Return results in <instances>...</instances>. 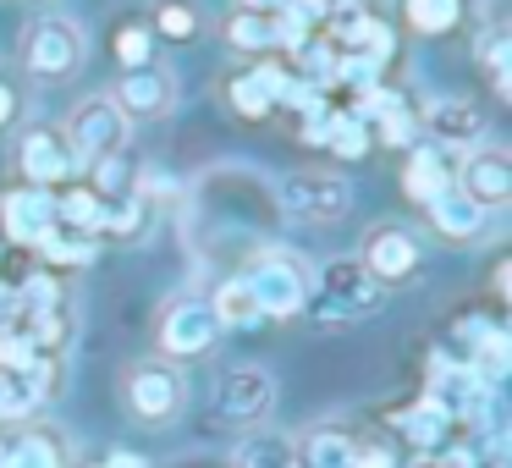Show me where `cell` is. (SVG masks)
I'll return each mask as SVG.
<instances>
[{"instance_id":"12","label":"cell","mask_w":512,"mask_h":468,"mask_svg":"<svg viewBox=\"0 0 512 468\" xmlns=\"http://www.w3.org/2000/svg\"><path fill=\"white\" fill-rule=\"evenodd\" d=\"M270 408H276V380H270V369L237 364V369H226V375L215 380V419L221 424L254 430Z\"/></svg>"},{"instance_id":"16","label":"cell","mask_w":512,"mask_h":468,"mask_svg":"<svg viewBox=\"0 0 512 468\" xmlns=\"http://www.w3.org/2000/svg\"><path fill=\"white\" fill-rule=\"evenodd\" d=\"M424 221H430V232L446 237V243H479V237H485V221H490V215L479 210V204L452 182V188H441L430 204H424Z\"/></svg>"},{"instance_id":"17","label":"cell","mask_w":512,"mask_h":468,"mask_svg":"<svg viewBox=\"0 0 512 468\" xmlns=\"http://www.w3.org/2000/svg\"><path fill=\"white\" fill-rule=\"evenodd\" d=\"M452 171H457V160L446 155V149H435L430 138H419V144L408 149V160H402V193L424 210L441 188H452Z\"/></svg>"},{"instance_id":"14","label":"cell","mask_w":512,"mask_h":468,"mask_svg":"<svg viewBox=\"0 0 512 468\" xmlns=\"http://www.w3.org/2000/svg\"><path fill=\"white\" fill-rule=\"evenodd\" d=\"M281 12H287V0H281V6H243V0H237L221 23V45L232 50V56H248V61L276 56L281 50Z\"/></svg>"},{"instance_id":"1","label":"cell","mask_w":512,"mask_h":468,"mask_svg":"<svg viewBox=\"0 0 512 468\" xmlns=\"http://www.w3.org/2000/svg\"><path fill=\"white\" fill-rule=\"evenodd\" d=\"M309 276L314 270L276 243H259L254 254L243 259V270H237V281L248 287L259 320H292V314H303V303H309Z\"/></svg>"},{"instance_id":"26","label":"cell","mask_w":512,"mask_h":468,"mask_svg":"<svg viewBox=\"0 0 512 468\" xmlns=\"http://www.w3.org/2000/svg\"><path fill=\"white\" fill-rule=\"evenodd\" d=\"M237 468H298V457H292L287 435L254 430V435H243V446H237Z\"/></svg>"},{"instance_id":"30","label":"cell","mask_w":512,"mask_h":468,"mask_svg":"<svg viewBox=\"0 0 512 468\" xmlns=\"http://www.w3.org/2000/svg\"><path fill=\"white\" fill-rule=\"evenodd\" d=\"M111 50H116V61H122V67H138V61H155V34H149V23H144V17H127V23L111 34Z\"/></svg>"},{"instance_id":"19","label":"cell","mask_w":512,"mask_h":468,"mask_svg":"<svg viewBox=\"0 0 512 468\" xmlns=\"http://www.w3.org/2000/svg\"><path fill=\"white\" fill-rule=\"evenodd\" d=\"M353 452H358V435L347 430V424H314V430H303L298 441H292L298 468H347Z\"/></svg>"},{"instance_id":"2","label":"cell","mask_w":512,"mask_h":468,"mask_svg":"<svg viewBox=\"0 0 512 468\" xmlns=\"http://www.w3.org/2000/svg\"><path fill=\"white\" fill-rule=\"evenodd\" d=\"M17 61H23V72L34 83H67V78H78L83 61H89V34H83L72 17L45 12L17 34Z\"/></svg>"},{"instance_id":"20","label":"cell","mask_w":512,"mask_h":468,"mask_svg":"<svg viewBox=\"0 0 512 468\" xmlns=\"http://www.w3.org/2000/svg\"><path fill=\"white\" fill-rule=\"evenodd\" d=\"M6 468H67V446L56 430L28 424L23 435H6Z\"/></svg>"},{"instance_id":"22","label":"cell","mask_w":512,"mask_h":468,"mask_svg":"<svg viewBox=\"0 0 512 468\" xmlns=\"http://www.w3.org/2000/svg\"><path fill=\"white\" fill-rule=\"evenodd\" d=\"M474 61H479V72H485V83H490V94L496 100H507L512 94V78H507V61H512V34H507V23H485L479 28V39H474Z\"/></svg>"},{"instance_id":"18","label":"cell","mask_w":512,"mask_h":468,"mask_svg":"<svg viewBox=\"0 0 512 468\" xmlns=\"http://www.w3.org/2000/svg\"><path fill=\"white\" fill-rule=\"evenodd\" d=\"M397 17L413 39H446L474 17V0H397Z\"/></svg>"},{"instance_id":"11","label":"cell","mask_w":512,"mask_h":468,"mask_svg":"<svg viewBox=\"0 0 512 468\" xmlns=\"http://www.w3.org/2000/svg\"><path fill=\"white\" fill-rule=\"evenodd\" d=\"M111 100L127 122H160V116L177 111V78H171V67H160V61H138V67L116 72Z\"/></svg>"},{"instance_id":"28","label":"cell","mask_w":512,"mask_h":468,"mask_svg":"<svg viewBox=\"0 0 512 468\" xmlns=\"http://www.w3.org/2000/svg\"><path fill=\"white\" fill-rule=\"evenodd\" d=\"M94 248H100V237L56 232V237H45V243H39V259H45V265H56V270H78V265H89V259H94Z\"/></svg>"},{"instance_id":"9","label":"cell","mask_w":512,"mask_h":468,"mask_svg":"<svg viewBox=\"0 0 512 468\" xmlns=\"http://www.w3.org/2000/svg\"><path fill=\"white\" fill-rule=\"evenodd\" d=\"M83 160L72 155L67 133L61 127H23V138H17V182H34V188H67V182H78Z\"/></svg>"},{"instance_id":"21","label":"cell","mask_w":512,"mask_h":468,"mask_svg":"<svg viewBox=\"0 0 512 468\" xmlns=\"http://www.w3.org/2000/svg\"><path fill=\"white\" fill-rule=\"evenodd\" d=\"M320 144L331 149L336 160H364L369 149H375V133H369V122H358L347 105H331L320 122Z\"/></svg>"},{"instance_id":"7","label":"cell","mask_w":512,"mask_h":468,"mask_svg":"<svg viewBox=\"0 0 512 468\" xmlns=\"http://www.w3.org/2000/svg\"><path fill=\"white\" fill-rule=\"evenodd\" d=\"M61 133H67L72 155H78L83 166H94V160H105V155H127V133H133V122L116 111L111 94H89L83 105H72V116H67Z\"/></svg>"},{"instance_id":"24","label":"cell","mask_w":512,"mask_h":468,"mask_svg":"<svg viewBox=\"0 0 512 468\" xmlns=\"http://www.w3.org/2000/svg\"><path fill=\"white\" fill-rule=\"evenodd\" d=\"M221 100H226V111H232L237 122H248V127H265L270 116H276L270 94L254 83V72H248V67H232V72L221 78Z\"/></svg>"},{"instance_id":"32","label":"cell","mask_w":512,"mask_h":468,"mask_svg":"<svg viewBox=\"0 0 512 468\" xmlns=\"http://www.w3.org/2000/svg\"><path fill=\"white\" fill-rule=\"evenodd\" d=\"M23 122V83L12 72H0V133Z\"/></svg>"},{"instance_id":"23","label":"cell","mask_w":512,"mask_h":468,"mask_svg":"<svg viewBox=\"0 0 512 468\" xmlns=\"http://www.w3.org/2000/svg\"><path fill=\"white\" fill-rule=\"evenodd\" d=\"M144 23H149V34L166 39V45H193V39L204 34V12H199V0H155Z\"/></svg>"},{"instance_id":"4","label":"cell","mask_w":512,"mask_h":468,"mask_svg":"<svg viewBox=\"0 0 512 468\" xmlns=\"http://www.w3.org/2000/svg\"><path fill=\"white\" fill-rule=\"evenodd\" d=\"M122 402L138 424H171L182 408H188V380H182V364H166V358H138L122 375Z\"/></svg>"},{"instance_id":"13","label":"cell","mask_w":512,"mask_h":468,"mask_svg":"<svg viewBox=\"0 0 512 468\" xmlns=\"http://www.w3.org/2000/svg\"><path fill=\"white\" fill-rule=\"evenodd\" d=\"M452 182L485 215H496V210H507V204H512V155H507V149H496V144H474V149H463Z\"/></svg>"},{"instance_id":"35","label":"cell","mask_w":512,"mask_h":468,"mask_svg":"<svg viewBox=\"0 0 512 468\" xmlns=\"http://www.w3.org/2000/svg\"><path fill=\"white\" fill-rule=\"evenodd\" d=\"M105 468H149V463H144V457H138V452H116V457H111V463H105Z\"/></svg>"},{"instance_id":"25","label":"cell","mask_w":512,"mask_h":468,"mask_svg":"<svg viewBox=\"0 0 512 468\" xmlns=\"http://www.w3.org/2000/svg\"><path fill=\"white\" fill-rule=\"evenodd\" d=\"M56 215H61V232H83V237H100V215L105 199L89 188V182H67L56 188Z\"/></svg>"},{"instance_id":"27","label":"cell","mask_w":512,"mask_h":468,"mask_svg":"<svg viewBox=\"0 0 512 468\" xmlns=\"http://www.w3.org/2000/svg\"><path fill=\"white\" fill-rule=\"evenodd\" d=\"M210 309H215V320H221V331L226 325H259V309H254V298H248V287L237 276H226L221 287L210 292Z\"/></svg>"},{"instance_id":"3","label":"cell","mask_w":512,"mask_h":468,"mask_svg":"<svg viewBox=\"0 0 512 468\" xmlns=\"http://www.w3.org/2000/svg\"><path fill=\"white\" fill-rule=\"evenodd\" d=\"M380 298H386V287H380L358 259H325L309 276V303H303V309L320 325H353V320H364V314H375Z\"/></svg>"},{"instance_id":"8","label":"cell","mask_w":512,"mask_h":468,"mask_svg":"<svg viewBox=\"0 0 512 468\" xmlns=\"http://www.w3.org/2000/svg\"><path fill=\"white\" fill-rule=\"evenodd\" d=\"M358 265H364L380 287H402V281L419 276L424 243H419V232L402 226V221H375L364 232V243H358Z\"/></svg>"},{"instance_id":"5","label":"cell","mask_w":512,"mask_h":468,"mask_svg":"<svg viewBox=\"0 0 512 468\" xmlns=\"http://www.w3.org/2000/svg\"><path fill=\"white\" fill-rule=\"evenodd\" d=\"M221 342V320H215L210 298H193V292H182V298H171L166 309H160V325H155V358H166V364H188V358H204L210 347Z\"/></svg>"},{"instance_id":"29","label":"cell","mask_w":512,"mask_h":468,"mask_svg":"<svg viewBox=\"0 0 512 468\" xmlns=\"http://www.w3.org/2000/svg\"><path fill=\"white\" fill-rule=\"evenodd\" d=\"M446 424H452V413H446L435 397L413 402V408L402 413V430H408V441H419V446H435L446 435Z\"/></svg>"},{"instance_id":"31","label":"cell","mask_w":512,"mask_h":468,"mask_svg":"<svg viewBox=\"0 0 512 468\" xmlns=\"http://www.w3.org/2000/svg\"><path fill=\"white\" fill-rule=\"evenodd\" d=\"M369 133H375L386 149H413V144H419V111H413V105L402 100L397 111H386L375 127H369Z\"/></svg>"},{"instance_id":"15","label":"cell","mask_w":512,"mask_h":468,"mask_svg":"<svg viewBox=\"0 0 512 468\" xmlns=\"http://www.w3.org/2000/svg\"><path fill=\"white\" fill-rule=\"evenodd\" d=\"M419 138H430L435 149H474L485 138V111L474 100H435L430 111H419Z\"/></svg>"},{"instance_id":"34","label":"cell","mask_w":512,"mask_h":468,"mask_svg":"<svg viewBox=\"0 0 512 468\" xmlns=\"http://www.w3.org/2000/svg\"><path fill=\"white\" fill-rule=\"evenodd\" d=\"M430 468H474V452H463V446H446V452L430 457Z\"/></svg>"},{"instance_id":"6","label":"cell","mask_w":512,"mask_h":468,"mask_svg":"<svg viewBox=\"0 0 512 468\" xmlns=\"http://www.w3.org/2000/svg\"><path fill=\"white\" fill-rule=\"evenodd\" d=\"M347 204H353V188L336 171H292L276 182V215L298 226H336Z\"/></svg>"},{"instance_id":"33","label":"cell","mask_w":512,"mask_h":468,"mask_svg":"<svg viewBox=\"0 0 512 468\" xmlns=\"http://www.w3.org/2000/svg\"><path fill=\"white\" fill-rule=\"evenodd\" d=\"M292 6H298L303 17H309L314 28L325 23V17H336V12H347V6H364V0H292Z\"/></svg>"},{"instance_id":"10","label":"cell","mask_w":512,"mask_h":468,"mask_svg":"<svg viewBox=\"0 0 512 468\" xmlns=\"http://www.w3.org/2000/svg\"><path fill=\"white\" fill-rule=\"evenodd\" d=\"M0 232H6V243H12V248L39 254V243L61 232L56 193L34 188V182H12V188L0 193Z\"/></svg>"}]
</instances>
